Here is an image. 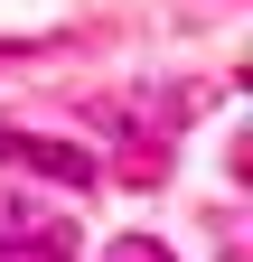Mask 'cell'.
I'll return each instance as SVG.
<instances>
[{
    "instance_id": "cell-2",
    "label": "cell",
    "mask_w": 253,
    "mask_h": 262,
    "mask_svg": "<svg viewBox=\"0 0 253 262\" xmlns=\"http://www.w3.org/2000/svg\"><path fill=\"white\" fill-rule=\"evenodd\" d=\"M0 159L28 169V178H56V187H94V150L47 141V131H0Z\"/></svg>"
},
{
    "instance_id": "cell-1",
    "label": "cell",
    "mask_w": 253,
    "mask_h": 262,
    "mask_svg": "<svg viewBox=\"0 0 253 262\" xmlns=\"http://www.w3.org/2000/svg\"><path fill=\"white\" fill-rule=\"evenodd\" d=\"M0 253H10V262H66L75 253V225L66 215H38L28 196L0 187Z\"/></svg>"
}]
</instances>
